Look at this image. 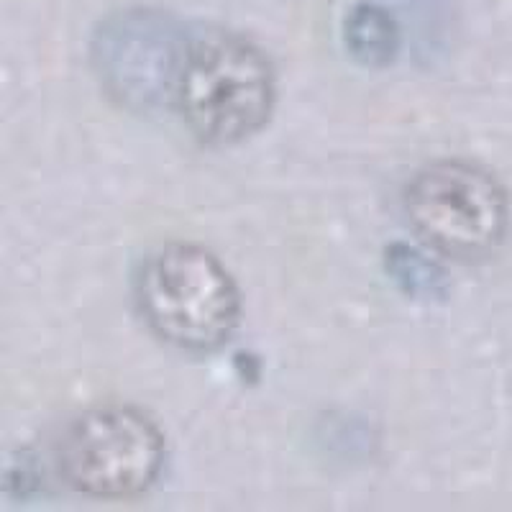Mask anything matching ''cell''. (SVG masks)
<instances>
[{
	"mask_svg": "<svg viewBox=\"0 0 512 512\" xmlns=\"http://www.w3.org/2000/svg\"><path fill=\"white\" fill-rule=\"evenodd\" d=\"M277 103V75L262 47L236 31L187 29L172 111L210 146H233L262 131Z\"/></svg>",
	"mask_w": 512,
	"mask_h": 512,
	"instance_id": "6da1fadb",
	"label": "cell"
},
{
	"mask_svg": "<svg viewBox=\"0 0 512 512\" xmlns=\"http://www.w3.org/2000/svg\"><path fill=\"white\" fill-rule=\"evenodd\" d=\"M136 295L152 331L192 354L221 349L239 328V287L203 246H162L141 267Z\"/></svg>",
	"mask_w": 512,
	"mask_h": 512,
	"instance_id": "7a4b0ae2",
	"label": "cell"
},
{
	"mask_svg": "<svg viewBox=\"0 0 512 512\" xmlns=\"http://www.w3.org/2000/svg\"><path fill=\"white\" fill-rule=\"evenodd\" d=\"M402 203L420 241L454 262H484L510 233L507 190L489 169L472 162L428 164L410 180Z\"/></svg>",
	"mask_w": 512,
	"mask_h": 512,
	"instance_id": "3957f363",
	"label": "cell"
},
{
	"mask_svg": "<svg viewBox=\"0 0 512 512\" xmlns=\"http://www.w3.org/2000/svg\"><path fill=\"white\" fill-rule=\"evenodd\" d=\"M164 438L141 410L105 405L88 410L59 443L64 482L95 500H134L157 484Z\"/></svg>",
	"mask_w": 512,
	"mask_h": 512,
	"instance_id": "277c9868",
	"label": "cell"
},
{
	"mask_svg": "<svg viewBox=\"0 0 512 512\" xmlns=\"http://www.w3.org/2000/svg\"><path fill=\"white\" fill-rule=\"evenodd\" d=\"M187 29L162 11H123L95 39L105 88L134 111L172 108L177 64Z\"/></svg>",
	"mask_w": 512,
	"mask_h": 512,
	"instance_id": "5b68a950",
	"label": "cell"
},
{
	"mask_svg": "<svg viewBox=\"0 0 512 512\" xmlns=\"http://www.w3.org/2000/svg\"><path fill=\"white\" fill-rule=\"evenodd\" d=\"M344 44L367 67H387L400 49V26L379 6H356L344 21Z\"/></svg>",
	"mask_w": 512,
	"mask_h": 512,
	"instance_id": "8992f818",
	"label": "cell"
}]
</instances>
